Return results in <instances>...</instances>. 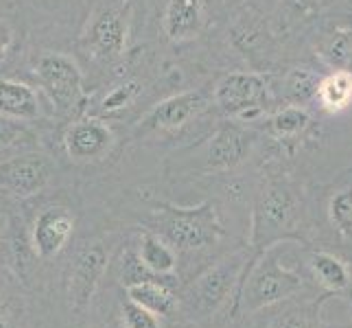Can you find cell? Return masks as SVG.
I'll use <instances>...</instances> for the list:
<instances>
[{
  "label": "cell",
  "instance_id": "obj_12",
  "mask_svg": "<svg viewBox=\"0 0 352 328\" xmlns=\"http://www.w3.org/2000/svg\"><path fill=\"white\" fill-rule=\"evenodd\" d=\"M204 20L206 0H168L162 16V29L168 40L182 44L197 38Z\"/></svg>",
  "mask_w": 352,
  "mask_h": 328
},
{
  "label": "cell",
  "instance_id": "obj_6",
  "mask_svg": "<svg viewBox=\"0 0 352 328\" xmlns=\"http://www.w3.org/2000/svg\"><path fill=\"white\" fill-rule=\"evenodd\" d=\"M35 77L51 96L57 109L68 112L83 99V75L72 57L64 53H46L35 64Z\"/></svg>",
  "mask_w": 352,
  "mask_h": 328
},
{
  "label": "cell",
  "instance_id": "obj_23",
  "mask_svg": "<svg viewBox=\"0 0 352 328\" xmlns=\"http://www.w3.org/2000/svg\"><path fill=\"white\" fill-rule=\"evenodd\" d=\"M326 298L329 296H324L320 302H313V305L287 311L270 328H320V307Z\"/></svg>",
  "mask_w": 352,
  "mask_h": 328
},
{
  "label": "cell",
  "instance_id": "obj_3",
  "mask_svg": "<svg viewBox=\"0 0 352 328\" xmlns=\"http://www.w3.org/2000/svg\"><path fill=\"white\" fill-rule=\"evenodd\" d=\"M157 232L179 250H201L214 245L226 230L217 217V208L210 201H204L195 208H177L164 204L157 208Z\"/></svg>",
  "mask_w": 352,
  "mask_h": 328
},
{
  "label": "cell",
  "instance_id": "obj_20",
  "mask_svg": "<svg viewBox=\"0 0 352 328\" xmlns=\"http://www.w3.org/2000/svg\"><path fill=\"white\" fill-rule=\"evenodd\" d=\"M138 254H140L142 263L147 265L149 270H153L155 274L168 276L175 270V265H177L173 248L168 245L164 239L155 237V234H149V232L142 237Z\"/></svg>",
  "mask_w": 352,
  "mask_h": 328
},
{
  "label": "cell",
  "instance_id": "obj_24",
  "mask_svg": "<svg viewBox=\"0 0 352 328\" xmlns=\"http://www.w3.org/2000/svg\"><path fill=\"white\" fill-rule=\"evenodd\" d=\"M331 223L344 237H352V188L339 190L329 204Z\"/></svg>",
  "mask_w": 352,
  "mask_h": 328
},
{
  "label": "cell",
  "instance_id": "obj_2",
  "mask_svg": "<svg viewBox=\"0 0 352 328\" xmlns=\"http://www.w3.org/2000/svg\"><path fill=\"white\" fill-rule=\"evenodd\" d=\"M274 250L276 248L267 250L256 263L245 267L234 300V313H256L265 307L296 296L305 287L298 272L278 263Z\"/></svg>",
  "mask_w": 352,
  "mask_h": 328
},
{
  "label": "cell",
  "instance_id": "obj_1",
  "mask_svg": "<svg viewBox=\"0 0 352 328\" xmlns=\"http://www.w3.org/2000/svg\"><path fill=\"white\" fill-rule=\"evenodd\" d=\"M305 212L296 190L285 182L272 179L261 188L252 212V254L245 267L256 263L267 250L283 241H300Z\"/></svg>",
  "mask_w": 352,
  "mask_h": 328
},
{
  "label": "cell",
  "instance_id": "obj_8",
  "mask_svg": "<svg viewBox=\"0 0 352 328\" xmlns=\"http://www.w3.org/2000/svg\"><path fill=\"white\" fill-rule=\"evenodd\" d=\"M53 168L44 155L27 153L0 162V188L18 199L33 197L51 182Z\"/></svg>",
  "mask_w": 352,
  "mask_h": 328
},
{
  "label": "cell",
  "instance_id": "obj_10",
  "mask_svg": "<svg viewBox=\"0 0 352 328\" xmlns=\"http://www.w3.org/2000/svg\"><path fill=\"white\" fill-rule=\"evenodd\" d=\"M114 144V133L103 120L83 118L72 123L64 136V147L68 155L77 162L101 160Z\"/></svg>",
  "mask_w": 352,
  "mask_h": 328
},
{
  "label": "cell",
  "instance_id": "obj_11",
  "mask_svg": "<svg viewBox=\"0 0 352 328\" xmlns=\"http://www.w3.org/2000/svg\"><path fill=\"white\" fill-rule=\"evenodd\" d=\"M72 230H75V215L68 208H46L38 215L33 226V248L42 259H53L64 250Z\"/></svg>",
  "mask_w": 352,
  "mask_h": 328
},
{
  "label": "cell",
  "instance_id": "obj_9",
  "mask_svg": "<svg viewBox=\"0 0 352 328\" xmlns=\"http://www.w3.org/2000/svg\"><path fill=\"white\" fill-rule=\"evenodd\" d=\"M105 267L107 252L99 243H92L77 252L68 272V298L77 313L90 305L94 291L101 283V276L105 274Z\"/></svg>",
  "mask_w": 352,
  "mask_h": 328
},
{
  "label": "cell",
  "instance_id": "obj_21",
  "mask_svg": "<svg viewBox=\"0 0 352 328\" xmlns=\"http://www.w3.org/2000/svg\"><path fill=\"white\" fill-rule=\"evenodd\" d=\"M118 278H120V283H123L125 287H133V285H140V283H151V281L171 285V281H173L171 274L164 276V274H155L153 270H149V267L142 263L140 254L133 252V250H127L123 254V259H120Z\"/></svg>",
  "mask_w": 352,
  "mask_h": 328
},
{
  "label": "cell",
  "instance_id": "obj_25",
  "mask_svg": "<svg viewBox=\"0 0 352 328\" xmlns=\"http://www.w3.org/2000/svg\"><path fill=\"white\" fill-rule=\"evenodd\" d=\"M138 92H140V83H136V81H127V83H123V86H116L103 99L101 109L103 112H116V109H123L136 99Z\"/></svg>",
  "mask_w": 352,
  "mask_h": 328
},
{
  "label": "cell",
  "instance_id": "obj_5",
  "mask_svg": "<svg viewBox=\"0 0 352 328\" xmlns=\"http://www.w3.org/2000/svg\"><path fill=\"white\" fill-rule=\"evenodd\" d=\"M248 261H250L248 254L239 252V254H230V256L208 267V270L192 283L188 291L192 309L201 315H210L214 311H219L232 294L236 300L239 285H241Z\"/></svg>",
  "mask_w": 352,
  "mask_h": 328
},
{
  "label": "cell",
  "instance_id": "obj_13",
  "mask_svg": "<svg viewBox=\"0 0 352 328\" xmlns=\"http://www.w3.org/2000/svg\"><path fill=\"white\" fill-rule=\"evenodd\" d=\"M206 107L201 92H182L153 107V112L144 120L147 129H177L192 116H197Z\"/></svg>",
  "mask_w": 352,
  "mask_h": 328
},
{
  "label": "cell",
  "instance_id": "obj_29",
  "mask_svg": "<svg viewBox=\"0 0 352 328\" xmlns=\"http://www.w3.org/2000/svg\"><path fill=\"white\" fill-rule=\"evenodd\" d=\"M285 5L294 16H307L318 7V0H285Z\"/></svg>",
  "mask_w": 352,
  "mask_h": 328
},
{
  "label": "cell",
  "instance_id": "obj_22",
  "mask_svg": "<svg viewBox=\"0 0 352 328\" xmlns=\"http://www.w3.org/2000/svg\"><path fill=\"white\" fill-rule=\"evenodd\" d=\"M320 77H315L311 70L307 68H296L289 72V77L285 81V90L287 96L294 103H307L309 99H313L320 90Z\"/></svg>",
  "mask_w": 352,
  "mask_h": 328
},
{
  "label": "cell",
  "instance_id": "obj_26",
  "mask_svg": "<svg viewBox=\"0 0 352 328\" xmlns=\"http://www.w3.org/2000/svg\"><path fill=\"white\" fill-rule=\"evenodd\" d=\"M123 320L127 328H160V322L155 320V313L136 305V302L129 298L123 305Z\"/></svg>",
  "mask_w": 352,
  "mask_h": 328
},
{
  "label": "cell",
  "instance_id": "obj_28",
  "mask_svg": "<svg viewBox=\"0 0 352 328\" xmlns=\"http://www.w3.org/2000/svg\"><path fill=\"white\" fill-rule=\"evenodd\" d=\"M11 44H14V27L0 18V59H5Z\"/></svg>",
  "mask_w": 352,
  "mask_h": 328
},
{
  "label": "cell",
  "instance_id": "obj_16",
  "mask_svg": "<svg viewBox=\"0 0 352 328\" xmlns=\"http://www.w3.org/2000/svg\"><path fill=\"white\" fill-rule=\"evenodd\" d=\"M127 298L136 302V305L149 309L155 315H171L177 307V300L171 291V285L157 283V281L127 287Z\"/></svg>",
  "mask_w": 352,
  "mask_h": 328
},
{
  "label": "cell",
  "instance_id": "obj_27",
  "mask_svg": "<svg viewBox=\"0 0 352 328\" xmlns=\"http://www.w3.org/2000/svg\"><path fill=\"white\" fill-rule=\"evenodd\" d=\"M326 57H329L331 64H337V66H344L350 57V44L346 38H337L333 40V44L326 48Z\"/></svg>",
  "mask_w": 352,
  "mask_h": 328
},
{
  "label": "cell",
  "instance_id": "obj_17",
  "mask_svg": "<svg viewBox=\"0 0 352 328\" xmlns=\"http://www.w3.org/2000/svg\"><path fill=\"white\" fill-rule=\"evenodd\" d=\"M309 265H311L313 276L318 278V283L324 289H329V294L342 291L350 285V272L346 263L329 252H315Z\"/></svg>",
  "mask_w": 352,
  "mask_h": 328
},
{
  "label": "cell",
  "instance_id": "obj_19",
  "mask_svg": "<svg viewBox=\"0 0 352 328\" xmlns=\"http://www.w3.org/2000/svg\"><path fill=\"white\" fill-rule=\"evenodd\" d=\"M318 96L329 112H339V109L348 107L352 101V72L337 70L333 75L324 77L320 81Z\"/></svg>",
  "mask_w": 352,
  "mask_h": 328
},
{
  "label": "cell",
  "instance_id": "obj_4",
  "mask_svg": "<svg viewBox=\"0 0 352 328\" xmlns=\"http://www.w3.org/2000/svg\"><path fill=\"white\" fill-rule=\"evenodd\" d=\"M133 0H99L83 31V44L101 64H114L123 57L129 38Z\"/></svg>",
  "mask_w": 352,
  "mask_h": 328
},
{
  "label": "cell",
  "instance_id": "obj_15",
  "mask_svg": "<svg viewBox=\"0 0 352 328\" xmlns=\"http://www.w3.org/2000/svg\"><path fill=\"white\" fill-rule=\"evenodd\" d=\"M38 114L40 101L33 88L14 79L0 81V116L11 120H33Z\"/></svg>",
  "mask_w": 352,
  "mask_h": 328
},
{
  "label": "cell",
  "instance_id": "obj_30",
  "mask_svg": "<svg viewBox=\"0 0 352 328\" xmlns=\"http://www.w3.org/2000/svg\"><path fill=\"white\" fill-rule=\"evenodd\" d=\"M18 136V127H14L11 123H7V120L0 116V144H9L14 142Z\"/></svg>",
  "mask_w": 352,
  "mask_h": 328
},
{
  "label": "cell",
  "instance_id": "obj_18",
  "mask_svg": "<svg viewBox=\"0 0 352 328\" xmlns=\"http://www.w3.org/2000/svg\"><path fill=\"white\" fill-rule=\"evenodd\" d=\"M309 127H311V116L300 105H289L267 120V129L278 140H296Z\"/></svg>",
  "mask_w": 352,
  "mask_h": 328
},
{
  "label": "cell",
  "instance_id": "obj_7",
  "mask_svg": "<svg viewBox=\"0 0 352 328\" xmlns=\"http://www.w3.org/2000/svg\"><path fill=\"white\" fill-rule=\"evenodd\" d=\"M267 101V83L256 72H230L214 88V105L226 116L248 118Z\"/></svg>",
  "mask_w": 352,
  "mask_h": 328
},
{
  "label": "cell",
  "instance_id": "obj_14",
  "mask_svg": "<svg viewBox=\"0 0 352 328\" xmlns=\"http://www.w3.org/2000/svg\"><path fill=\"white\" fill-rule=\"evenodd\" d=\"M252 133L239 125H226L214 133L208 144V166L223 171L236 166L250 153Z\"/></svg>",
  "mask_w": 352,
  "mask_h": 328
}]
</instances>
